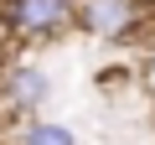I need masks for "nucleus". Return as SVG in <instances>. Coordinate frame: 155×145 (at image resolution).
Returning a JSON list of instances; mask_svg holds the SVG:
<instances>
[{
    "mask_svg": "<svg viewBox=\"0 0 155 145\" xmlns=\"http://www.w3.org/2000/svg\"><path fill=\"white\" fill-rule=\"evenodd\" d=\"M11 36H62L78 26V0H0Z\"/></svg>",
    "mask_w": 155,
    "mask_h": 145,
    "instance_id": "nucleus-1",
    "label": "nucleus"
},
{
    "mask_svg": "<svg viewBox=\"0 0 155 145\" xmlns=\"http://www.w3.org/2000/svg\"><path fill=\"white\" fill-rule=\"evenodd\" d=\"M155 0H88L78 5V26H88L93 36H134L150 31Z\"/></svg>",
    "mask_w": 155,
    "mask_h": 145,
    "instance_id": "nucleus-2",
    "label": "nucleus"
},
{
    "mask_svg": "<svg viewBox=\"0 0 155 145\" xmlns=\"http://www.w3.org/2000/svg\"><path fill=\"white\" fill-rule=\"evenodd\" d=\"M11 145H78V140H72V130H67V124H52V119H26V124L11 135Z\"/></svg>",
    "mask_w": 155,
    "mask_h": 145,
    "instance_id": "nucleus-3",
    "label": "nucleus"
},
{
    "mask_svg": "<svg viewBox=\"0 0 155 145\" xmlns=\"http://www.w3.org/2000/svg\"><path fill=\"white\" fill-rule=\"evenodd\" d=\"M145 83H150V88H155V57H150V62H145Z\"/></svg>",
    "mask_w": 155,
    "mask_h": 145,
    "instance_id": "nucleus-4",
    "label": "nucleus"
}]
</instances>
